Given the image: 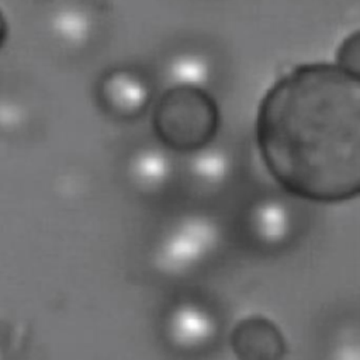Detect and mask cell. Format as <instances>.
<instances>
[{"label": "cell", "mask_w": 360, "mask_h": 360, "mask_svg": "<svg viewBox=\"0 0 360 360\" xmlns=\"http://www.w3.org/2000/svg\"><path fill=\"white\" fill-rule=\"evenodd\" d=\"M257 141L291 193L340 201L360 187V82L339 65L298 66L262 101Z\"/></svg>", "instance_id": "6da1fadb"}, {"label": "cell", "mask_w": 360, "mask_h": 360, "mask_svg": "<svg viewBox=\"0 0 360 360\" xmlns=\"http://www.w3.org/2000/svg\"><path fill=\"white\" fill-rule=\"evenodd\" d=\"M153 122L158 135L167 145L194 150L214 135L218 112L204 90L173 87L159 100Z\"/></svg>", "instance_id": "7a4b0ae2"}, {"label": "cell", "mask_w": 360, "mask_h": 360, "mask_svg": "<svg viewBox=\"0 0 360 360\" xmlns=\"http://www.w3.org/2000/svg\"><path fill=\"white\" fill-rule=\"evenodd\" d=\"M219 229L201 214H190L177 219L159 239L153 264L167 276H183L200 266L217 248Z\"/></svg>", "instance_id": "3957f363"}, {"label": "cell", "mask_w": 360, "mask_h": 360, "mask_svg": "<svg viewBox=\"0 0 360 360\" xmlns=\"http://www.w3.org/2000/svg\"><path fill=\"white\" fill-rule=\"evenodd\" d=\"M97 94L107 111L121 118H132L148 107L152 90L136 70L115 68L101 76Z\"/></svg>", "instance_id": "277c9868"}, {"label": "cell", "mask_w": 360, "mask_h": 360, "mask_svg": "<svg viewBox=\"0 0 360 360\" xmlns=\"http://www.w3.org/2000/svg\"><path fill=\"white\" fill-rule=\"evenodd\" d=\"M215 333V318L208 309L197 302H179L167 314L166 336L177 349H201L214 339Z\"/></svg>", "instance_id": "5b68a950"}, {"label": "cell", "mask_w": 360, "mask_h": 360, "mask_svg": "<svg viewBox=\"0 0 360 360\" xmlns=\"http://www.w3.org/2000/svg\"><path fill=\"white\" fill-rule=\"evenodd\" d=\"M49 31L59 45L68 49H82L94 37L96 18L87 6L65 3L51 14Z\"/></svg>", "instance_id": "8992f818"}, {"label": "cell", "mask_w": 360, "mask_h": 360, "mask_svg": "<svg viewBox=\"0 0 360 360\" xmlns=\"http://www.w3.org/2000/svg\"><path fill=\"white\" fill-rule=\"evenodd\" d=\"M250 233L263 245L284 243L292 232V214L290 207L277 198H262L248 212Z\"/></svg>", "instance_id": "52a82bcc"}, {"label": "cell", "mask_w": 360, "mask_h": 360, "mask_svg": "<svg viewBox=\"0 0 360 360\" xmlns=\"http://www.w3.org/2000/svg\"><path fill=\"white\" fill-rule=\"evenodd\" d=\"M127 172L129 180L138 190L156 193L170 180L173 166L169 155L163 149L143 146L131 155Z\"/></svg>", "instance_id": "ba28073f"}, {"label": "cell", "mask_w": 360, "mask_h": 360, "mask_svg": "<svg viewBox=\"0 0 360 360\" xmlns=\"http://www.w3.org/2000/svg\"><path fill=\"white\" fill-rule=\"evenodd\" d=\"M211 59L200 51H181L174 53L165 66V80L173 87L204 90L212 80Z\"/></svg>", "instance_id": "9c48e42d"}, {"label": "cell", "mask_w": 360, "mask_h": 360, "mask_svg": "<svg viewBox=\"0 0 360 360\" xmlns=\"http://www.w3.org/2000/svg\"><path fill=\"white\" fill-rule=\"evenodd\" d=\"M191 179L202 188H218L231 176L232 162L229 155L221 148L201 146L194 149L188 160Z\"/></svg>", "instance_id": "30bf717a"}, {"label": "cell", "mask_w": 360, "mask_h": 360, "mask_svg": "<svg viewBox=\"0 0 360 360\" xmlns=\"http://www.w3.org/2000/svg\"><path fill=\"white\" fill-rule=\"evenodd\" d=\"M339 66L359 75V65H360V46H359V35L354 34L353 37L347 38L346 42L342 45L338 53Z\"/></svg>", "instance_id": "8fae6325"}, {"label": "cell", "mask_w": 360, "mask_h": 360, "mask_svg": "<svg viewBox=\"0 0 360 360\" xmlns=\"http://www.w3.org/2000/svg\"><path fill=\"white\" fill-rule=\"evenodd\" d=\"M335 360H359L357 346H342L338 349Z\"/></svg>", "instance_id": "7c38bea8"}, {"label": "cell", "mask_w": 360, "mask_h": 360, "mask_svg": "<svg viewBox=\"0 0 360 360\" xmlns=\"http://www.w3.org/2000/svg\"><path fill=\"white\" fill-rule=\"evenodd\" d=\"M7 34H8V25H7V18L4 13L0 8V49L4 46L7 41Z\"/></svg>", "instance_id": "4fadbf2b"}]
</instances>
